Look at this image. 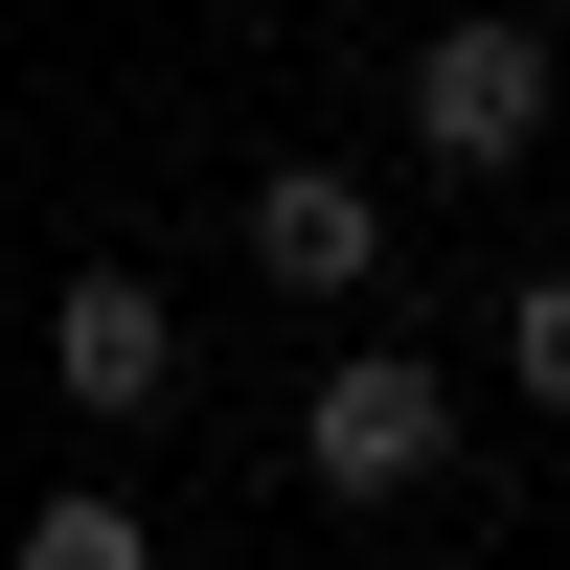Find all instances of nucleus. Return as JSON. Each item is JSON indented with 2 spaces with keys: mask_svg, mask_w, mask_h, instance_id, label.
Wrapping results in <instances>:
<instances>
[{
  "mask_svg": "<svg viewBox=\"0 0 570 570\" xmlns=\"http://www.w3.org/2000/svg\"><path fill=\"white\" fill-rule=\"evenodd\" d=\"M46 389H69V411H115V434H137V411L183 389V297H160L137 252H91L69 297H46Z\"/></svg>",
  "mask_w": 570,
  "mask_h": 570,
  "instance_id": "3",
  "label": "nucleus"
},
{
  "mask_svg": "<svg viewBox=\"0 0 570 570\" xmlns=\"http://www.w3.org/2000/svg\"><path fill=\"white\" fill-rule=\"evenodd\" d=\"M411 160L434 183H525L548 160V0H434V46H411Z\"/></svg>",
  "mask_w": 570,
  "mask_h": 570,
  "instance_id": "2",
  "label": "nucleus"
},
{
  "mask_svg": "<svg viewBox=\"0 0 570 570\" xmlns=\"http://www.w3.org/2000/svg\"><path fill=\"white\" fill-rule=\"evenodd\" d=\"M23 570H137V502H115V480H69V502H23Z\"/></svg>",
  "mask_w": 570,
  "mask_h": 570,
  "instance_id": "6",
  "label": "nucleus"
},
{
  "mask_svg": "<svg viewBox=\"0 0 570 570\" xmlns=\"http://www.w3.org/2000/svg\"><path fill=\"white\" fill-rule=\"evenodd\" d=\"M456 434H480V411H456V365H434V343H343V365L297 389V480L343 502V525L434 502V480H456Z\"/></svg>",
  "mask_w": 570,
  "mask_h": 570,
  "instance_id": "1",
  "label": "nucleus"
},
{
  "mask_svg": "<svg viewBox=\"0 0 570 570\" xmlns=\"http://www.w3.org/2000/svg\"><path fill=\"white\" fill-rule=\"evenodd\" d=\"M502 389L570 434V274H525V297H502Z\"/></svg>",
  "mask_w": 570,
  "mask_h": 570,
  "instance_id": "5",
  "label": "nucleus"
},
{
  "mask_svg": "<svg viewBox=\"0 0 570 570\" xmlns=\"http://www.w3.org/2000/svg\"><path fill=\"white\" fill-rule=\"evenodd\" d=\"M228 228H252V274H274V297H297V320H343L365 274H389V206H365L343 160H274V183H252V206H228Z\"/></svg>",
  "mask_w": 570,
  "mask_h": 570,
  "instance_id": "4",
  "label": "nucleus"
}]
</instances>
